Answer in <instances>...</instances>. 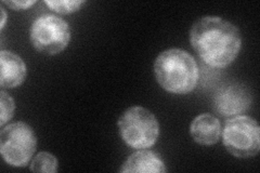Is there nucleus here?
Segmentation results:
<instances>
[{
    "label": "nucleus",
    "instance_id": "obj_1",
    "mask_svg": "<svg viewBox=\"0 0 260 173\" xmlns=\"http://www.w3.org/2000/svg\"><path fill=\"white\" fill-rule=\"evenodd\" d=\"M190 43L202 61L211 67L222 68L237 59L242 38L231 22L219 16H203L193 24Z\"/></svg>",
    "mask_w": 260,
    "mask_h": 173
},
{
    "label": "nucleus",
    "instance_id": "obj_2",
    "mask_svg": "<svg viewBox=\"0 0 260 173\" xmlns=\"http://www.w3.org/2000/svg\"><path fill=\"white\" fill-rule=\"evenodd\" d=\"M156 80L162 89L175 94H186L199 81V67L193 56L181 49L162 51L154 63Z\"/></svg>",
    "mask_w": 260,
    "mask_h": 173
},
{
    "label": "nucleus",
    "instance_id": "obj_3",
    "mask_svg": "<svg viewBox=\"0 0 260 173\" xmlns=\"http://www.w3.org/2000/svg\"><path fill=\"white\" fill-rule=\"evenodd\" d=\"M118 128L123 141L135 150H145L153 146L159 135L156 117L141 106L128 109L119 118Z\"/></svg>",
    "mask_w": 260,
    "mask_h": 173
},
{
    "label": "nucleus",
    "instance_id": "obj_4",
    "mask_svg": "<svg viewBox=\"0 0 260 173\" xmlns=\"http://www.w3.org/2000/svg\"><path fill=\"white\" fill-rule=\"evenodd\" d=\"M222 141L226 151L235 157H254L260 150L259 125L250 116H234L224 123Z\"/></svg>",
    "mask_w": 260,
    "mask_h": 173
},
{
    "label": "nucleus",
    "instance_id": "obj_5",
    "mask_svg": "<svg viewBox=\"0 0 260 173\" xmlns=\"http://www.w3.org/2000/svg\"><path fill=\"white\" fill-rule=\"evenodd\" d=\"M37 139L32 129L24 122H14L0 133V151L7 163L25 167L36 151Z\"/></svg>",
    "mask_w": 260,
    "mask_h": 173
},
{
    "label": "nucleus",
    "instance_id": "obj_6",
    "mask_svg": "<svg viewBox=\"0 0 260 173\" xmlns=\"http://www.w3.org/2000/svg\"><path fill=\"white\" fill-rule=\"evenodd\" d=\"M71 40L69 24L55 15H43L30 27V43L37 51L53 55L62 52Z\"/></svg>",
    "mask_w": 260,
    "mask_h": 173
},
{
    "label": "nucleus",
    "instance_id": "obj_7",
    "mask_svg": "<svg viewBox=\"0 0 260 173\" xmlns=\"http://www.w3.org/2000/svg\"><path fill=\"white\" fill-rule=\"evenodd\" d=\"M251 104L248 90L241 85L221 87L214 97L215 110L222 116H237L245 112Z\"/></svg>",
    "mask_w": 260,
    "mask_h": 173
},
{
    "label": "nucleus",
    "instance_id": "obj_8",
    "mask_svg": "<svg viewBox=\"0 0 260 173\" xmlns=\"http://www.w3.org/2000/svg\"><path fill=\"white\" fill-rule=\"evenodd\" d=\"M0 85L5 89H12L22 85L26 76V65L21 57L10 51L0 53Z\"/></svg>",
    "mask_w": 260,
    "mask_h": 173
},
{
    "label": "nucleus",
    "instance_id": "obj_9",
    "mask_svg": "<svg viewBox=\"0 0 260 173\" xmlns=\"http://www.w3.org/2000/svg\"><path fill=\"white\" fill-rule=\"evenodd\" d=\"M190 133L194 141L201 145H214L221 135L220 122L213 115L202 114L192 121Z\"/></svg>",
    "mask_w": 260,
    "mask_h": 173
},
{
    "label": "nucleus",
    "instance_id": "obj_10",
    "mask_svg": "<svg viewBox=\"0 0 260 173\" xmlns=\"http://www.w3.org/2000/svg\"><path fill=\"white\" fill-rule=\"evenodd\" d=\"M120 171L130 173H162L166 172L167 169L164 161L158 157L157 154L152 151L141 150L130 156L124 162Z\"/></svg>",
    "mask_w": 260,
    "mask_h": 173
},
{
    "label": "nucleus",
    "instance_id": "obj_11",
    "mask_svg": "<svg viewBox=\"0 0 260 173\" xmlns=\"http://www.w3.org/2000/svg\"><path fill=\"white\" fill-rule=\"evenodd\" d=\"M30 171L55 173L58 171V160H56L52 154L42 152L32 159L30 164Z\"/></svg>",
    "mask_w": 260,
    "mask_h": 173
},
{
    "label": "nucleus",
    "instance_id": "obj_12",
    "mask_svg": "<svg viewBox=\"0 0 260 173\" xmlns=\"http://www.w3.org/2000/svg\"><path fill=\"white\" fill-rule=\"evenodd\" d=\"M14 109L13 98L5 91L0 92V126H5L13 117Z\"/></svg>",
    "mask_w": 260,
    "mask_h": 173
},
{
    "label": "nucleus",
    "instance_id": "obj_13",
    "mask_svg": "<svg viewBox=\"0 0 260 173\" xmlns=\"http://www.w3.org/2000/svg\"><path fill=\"white\" fill-rule=\"evenodd\" d=\"M52 11H55L61 14L74 13L79 10L80 6L84 2H46L45 3Z\"/></svg>",
    "mask_w": 260,
    "mask_h": 173
},
{
    "label": "nucleus",
    "instance_id": "obj_14",
    "mask_svg": "<svg viewBox=\"0 0 260 173\" xmlns=\"http://www.w3.org/2000/svg\"><path fill=\"white\" fill-rule=\"evenodd\" d=\"M36 2H4L5 5L9 6L13 10H25Z\"/></svg>",
    "mask_w": 260,
    "mask_h": 173
},
{
    "label": "nucleus",
    "instance_id": "obj_15",
    "mask_svg": "<svg viewBox=\"0 0 260 173\" xmlns=\"http://www.w3.org/2000/svg\"><path fill=\"white\" fill-rule=\"evenodd\" d=\"M2 26H0V28H4L5 27V24H6V21H7V14H6V11H5V9L4 8H2Z\"/></svg>",
    "mask_w": 260,
    "mask_h": 173
}]
</instances>
